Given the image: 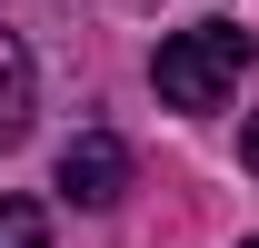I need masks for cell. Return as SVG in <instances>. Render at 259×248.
<instances>
[{
  "instance_id": "obj_1",
  "label": "cell",
  "mask_w": 259,
  "mask_h": 248,
  "mask_svg": "<svg viewBox=\"0 0 259 248\" xmlns=\"http://www.w3.org/2000/svg\"><path fill=\"white\" fill-rule=\"evenodd\" d=\"M239 70H249V30H239V20H190V30L160 40L150 80H160L169 109H220V99L239 90Z\"/></svg>"
},
{
  "instance_id": "obj_2",
  "label": "cell",
  "mask_w": 259,
  "mask_h": 248,
  "mask_svg": "<svg viewBox=\"0 0 259 248\" xmlns=\"http://www.w3.org/2000/svg\"><path fill=\"white\" fill-rule=\"evenodd\" d=\"M120 189H130V139L120 129H80L60 149V199L70 209H110Z\"/></svg>"
},
{
  "instance_id": "obj_3",
  "label": "cell",
  "mask_w": 259,
  "mask_h": 248,
  "mask_svg": "<svg viewBox=\"0 0 259 248\" xmlns=\"http://www.w3.org/2000/svg\"><path fill=\"white\" fill-rule=\"evenodd\" d=\"M30 139V50L0 30V149H20Z\"/></svg>"
},
{
  "instance_id": "obj_4",
  "label": "cell",
  "mask_w": 259,
  "mask_h": 248,
  "mask_svg": "<svg viewBox=\"0 0 259 248\" xmlns=\"http://www.w3.org/2000/svg\"><path fill=\"white\" fill-rule=\"evenodd\" d=\"M0 248H50V218H40V199H10V189H0Z\"/></svg>"
},
{
  "instance_id": "obj_5",
  "label": "cell",
  "mask_w": 259,
  "mask_h": 248,
  "mask_svg": "<svg viewBox=\"0 0 259 248\" xmlns=\"http://www.w3.org/2000/svg\"><path fill=\"white\" fill-rule=\"evenodd\" d=\"M239 159H249V179H259V109H249V129H239Z\"/></svg>"
},
{
  "instance_id": "obj_6",
  "label": "cell",
  "mask_w": 259,
  "mask_h": 248,
  "mask_svg": "<svg viewBox=\"0 0 259 248\" xmlns=\"http://www.w3.org/2000/svg\"><path fill=\"white\" fill-rule=\"evenodd\" d=\"M249 248H259V238H249Z\"/></svg>"
}]
</instances>
